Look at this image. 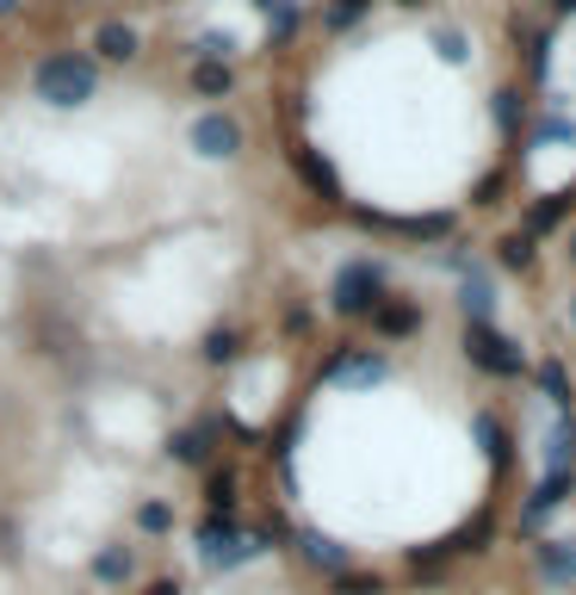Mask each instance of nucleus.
Masks as SVG:
<instances>
[{"label":"nucleus","mask_w":576,"mask_h":595,"mask_svg":"<svg viewBox=\"0 0 576 595\" xmlns=\"http://www.w3.org/2000/svg\"><path fill=\"white\" fill-rule=\"evenodd\" d=\"M32 94L57 112H81L87 99L99 94V62L87 50H50V57L32 69Z\"/></svg>","instance_id":"obj_1"},{"label":"nucleus","mask_w":576,"mask_h":595,"mask_svg":"<svg viewBox=\"0 0 576 595\" xmlns=\"http://www.w3.org/2000/svg\"><path fill=\"white\" fill-rule=\"evenodd\" d=\"M192 552L205 558V564H217V571H236V564L267 552V534L261 527H242L236 515H205L192 527Z\"/></svg>","instance_id":"obj_2"},{"label":"nucleus","mask_w":576,"mask_h":595,"mask_svg":"<svg viewBox=\"0 0 576 595\" xmlns=\"http://www.w3.org/2000/svg\"><path fill=\"white\" fill-rule=\"evenodd\" d=\"M384 291H391L384 261L353 254V261H341V267H335V279H328V310H335V317H347V323H360V317H372V310H379Z\"/></svg>","instance_id":"obj_3"},{"label":"nucleus","mask_w":576,"mask_h":595,"mask_svg":"<svg viewBox=\"0 0 576 595\" xmlns=\"http://www.w3.org/2000/svg\"><path fill=\"white\" fill-rule=\"evenodd\" d=\"M465 360L490 372V379H520L527 372V347L502 323H465Z\"/></svg>","instance_id":"obj_4"},{"label":"nucleus","mask_w":576,"mask_h":595,"mask_svg":"<svg viewBox=\"0 0 576 595\" xmlns=\"http://www.w3.org/2000/svg\"><path fill=\"white\" fill-rule=\"evenodd\" d=\"M571 490H576V465H552V472H539V484H533V497H527V509H520V539H539L545 534V521L571 502Z\"/></svg>","instance_id":"obj_5"},{"label":"nucleus","mask_w":576,"mask_h":595,"mask_svg":"<svg viewBox=\"0 0 576 595\" xmlns=\"http://www.w3.org/2000/svg\"><path fill=\"white\" fill-rule=\"evenodd\" d=\"M187 143L199 162H236L242 155V124H236L230 112H199L187 124Z\"/></svg>","instance_id":"obj_6"},{"label":"nucleus","mask_w":576,"mask_h":595,"mask_svg":"<svg viewBox=\"0 0 576 595\" xmlns=\"http://www.w3.org/2000/svg\"><path fill=\"white\" fill-rule=\"evenodd\" d=\"M328 384H347V391H372V384L391 379V360H384L379 347H341L335 360L323 366Z\"/></svg>","instance_id":"obj_7"},{"label":"nucleus","mask_w":576,"mask_h":595,"mask_svg":"<svg viewBox=\"0 0 576 595\" xmlns=\"http://www.w3.org/2000/svg\"><path fill=\"white\" fill-rule=\"evenodd\" d=\"M291 552L304 558L310 571H323V576H335V571L353 564V552H347L341 539H328L323 527H298V534H291Z\"/></svg>","instance_id":"obj_8"},{"label":"nucleus","mask_w":576,"mask_h":595,"mask_svg":"<svg viewBox=\"0 0 576 595\" xmlns=\"http://www.w3.org/2000/svg\"><path fill=\"white\" fill-rule=\"evenodd\" d=\"M533 571L545 590H571L576 583V539H533Z\"/></svg>","instance_id":"obj_9"},{"label":"nucleus","mask_w":576,"mask_h":595,"mask_svg":"<svg viewBox=\"0 0 576 595\" xmlns=\"http://www.w3.org/2000/svg\"><path fill=\"white\" fill-rule=\"evenodd\" d=\"M465 279H459V310L471 323H496V279L478 267V261H465Z\"/></svg>","instance_id":"obj_10"},{"label":"nucleus","mask_w":576,"mask_h":595,"mask_svg":"<svg viewBox=\"0 0 576 595\" xmlns=\"http://www.w3.org/2000/svg\"><path fill=\"white\" fill-rule=\"evenodd\" d=\"M365 323L379 329V335H391V342H409V335L422 329V305H416V298H391V291H384L379 310H372Z\"/></svg>","instance_id":"obj_11"},{"label":"nucleus","mask_w":576,"mask_h":595,"mask_svg":"<svg viewBox=\"0 0 576 595\" xmlns=\"http://www.w3.org/2000/svg\"><path fill=\"white\" fill-rule=\"evenodd\" d=\"M94 50H99V62H136L143 38H136V25H124V20H99L94 25Z\"/></svg>","instance_id":"obj_12"},{"label":"nucleus","mask_w":576,"mask_h":595,"mask_svg":"<svg viewBox=\"0 0 576 595\" xmlns=\"http://www.w3.org/2000/svg\"><path fill=\"white\" fill-rule=\"evenodd\" d=\"M131 571H136V552L131 546H124V539H106V546H99L94 558H87V576H94V583H131Z\"/></svg>","instance_id":"obj_13"},{"label":"nucleus","mask_w":576,"mask_h":595,"mask_svg":"<svg viewBox=\"0 0 576 595\" xmlns=\"http://www.w3.org/2000/svg\"><path fill=\"white\" fill-rule=\"evenodd\" d=\"M168 453L180 465H199V472H205V465H212V453H217V435L205 423H192V428H173L168 435Z\"/></svg>","instance_id":"obj_14"},{"label":"nucleus","mask_w":576,"mask_h":595,"mask_svg":"<svg viewBox=\"0 0 576 595\" xmlns=\"http://www.w3.org/2000/svg\"><path fill=\"white\" fill-rule=\"evenodd\" d=\"M291 174H298V180H304V187L316 192V199H328V205L341 199V180H335V168H328V162H323L316 150H291Z\"/></svg>","instance_id":"obj_15"},{"label":"nucleus","mask_w":576,"mask_h":595,"mask_svg":"<svg viewBox=\"0 0 576 595\" xmlns=\"http://www.w3.org/2000/svg\"><path fill=\"white\" fill-rule=\"evenodd\" d=\"M533 379H539V397L552 409H576V384H571V372H564V360H539Z\"/></svg>","instance_id":"obj_16"},{"label":"nucleus","mask_w":576,"mask_h":595,"mask_svg":"<svg viewBox=\"0 0 576 595\" xmlns=\"http://www.w3.org/2000/svg\"><path fill=\"white\" fill-rule=\"evenodd\" d=\"M552 416L557 423H552V435H545V447H539V453H545V472L576 460V409H552Z\"/></svg>","instance_id":"obj_17"},{"label":"nucleus","mask_w":576,"mask_h":595,"mask_svg":"<svg viewBox=\"0 0 576 595\" xmlns=\"http://www.w3.org/2000/svg\"><path fill=\"white\" fill-rule=\"evenodd\" d=\"M571 212H576V192H545L533 212H527V236H552Z\"/></svg>","instance_id":"obj_18"},{"label":"nucleus","mask_w":576,"mask_h":595,"mask_svg":"<svg viewBox=\"0 0 576 595\" xmlns=\"http://www.w3.org/2000/svg\"><path fill=\"white\" fill-rule=\"evenodd\" d=\"M533 261H539V236L515 230V236H502V242H496V267H508V273H533Z\"/></svg>","instance_id":"obj_19"},{"label":"nucleus","mask_w":576,"mask_h":595,"mask_svg":"<svg viewBox=\"0 0 576 595\" xmlns=\"http://www.w3.org/2000/svg\"><path fill=\"white\" fill-rule=\"evenodd\" d=\"M230 62H212V57H192V94H205V99H224L230 94Z\"/></svg>","instance_id":"obj_20"},{"label":"nucleus","mask_w":576,"mask_h":595,"mask_svg":"<svg viewBox=\"0 0 576 595\" xmlns=\"http://www.w3.org/2000/svg\"><path fill=\"white\" fill-rule=\"evenodd\" d=\"M391 583H384L379 571H360V564H347V571L328 576V595H384Z\"/></svg>","instance_id":"obj_21"},{"label":"nucleus","mask_w":576,"mask_h":595,"mask_svg":"<svg viewBox=\"0 0 576 595\" xmlns=\"http://www.w3.org/2000/svg\"><path fill=\"white\" fill-rule=\"evenodd\" d=\"M199 354H205V366H236V360H242V329H230V323L212 329Z\"/></svg>","instance_id":"obj_22"},{"label":"nucleus","mask_w":576,"mask_h":595,"mask_svg":"<svg viewBox=\"0 0 576 595\" xmlns=\"http://www.w3.org/2000/svg\"><path fill=\"white\" fill-rule=\"evenodd\" d=\"M478 447H483V460L496 465V472L508 465V428H502L496 416H478Z\"/></svg>","instance_id":"obj_23"},{"label":"nucleus","mask_w":576,"mask_h":595,"mask_svg":"<svg viewBox=\"0 0 576 595\" xmlns=\"http://www.w3.org/2000/svg\"><path fill=\"white\" fill-rule=\"evenodd\" d=\"M205 515H236V472H212V484H205Z\"/></svg>","instance_id":"obj_24"},{"label":"nucleus","mask_w":576,"mask_h":595,"mask_svg":"<svg viewBox=\"0 0 576 595\" xmlns=\"http://www.w3.org/2000/svg\"><path fill=\"white\" fill-rule=\"evenodd\" d=\"M136 527H143V534H149V539H161V534H168V527H173V509H168V502H161V497L136 502Z\"/></svg>","instance_id":"obj_25"},{"label":"nucleus","mask_w":576,"mask_h":595,"mask_svg":"<svg viewBox=\"0 0 576 595\" xmlns=\"http://www.w3.org/2000/svg\"><path fill=\"white\" fill-rule=\"evenodd\" d=\"M192 57L230 62V57H236V38H230V32H199V38H192Z\"/></svg>","instance_id":"obj_26"},{"label":"nucleus","mask_w":576,"mask_h":595,"mask_svg":"<svg viewBox=\"0 0 576 595\" xmlns=\"http://www.w3.org/2000/svg\"><path fill=\"white\" fill-rule=\"evenodd\" d=\"M365 7H372V0H335V7L323 13V25H328V32H347V25L365 20Z\"/></svg>","instance_id":"obj_27"},{"label":"nucleus","mask_w":576,"mask_h":595,"mask_svg":"<svg viewBox=\"0 0 576 595\" xmlns=\"http://www.w3.org/2000/svg\"><path fill=\"white\" fill-rule=\"evenodd\" d=\"M434 50H441L446 62H465L471 57V38H465L459 25H441V32H434Z\"/></svg>","instance_id":"obj_28"},{"label":"nucleus","mask_w":576,"mask_h":595,"mask_svg":"<svg viewBox=\"0 0 576 595\" xmlns=\"http://www.w3.org/2000/svg\"><path fill=\"white\" fill-rule=\"evenodd\" d=\"M496 124L508 136H520V94H515V87H502V94H496Z\"/></svg>","instance_id":"obj_29"},{"label":"nucleus","mask_w":576,"mask_h":595,"mask_svg":"<svg viewBox=\"0 0 576 595\" xmlns=\"http://www.w3.org/2000/svg\"><path fill=\"white\" fill-rule=\"evenodd\" d=\"M273 7V38H291V32H298V20H304V13H298V7H291V0H267Z\"/></svg>","instance_id":"obj_30"},{"label":"nucleus","mask_w":576,"mask_h":595,"mask_svg":"<svg viewBox=\"0 0 576 595\" xmlns=\"http://www.w3.org/2000/svg\"><path fill=\"white\" fill-rule=\"evenodd\" d=\"M279 329H286V335H310V305H286Z\"/></svg>","instance_id":"obj_31"},{"label":"nucleus","mask_w":576,"mask_h":595,"mask_svg":"<svg viewBox=\"0 0 576 595\" xmlns=\"http://www.w3.org/2000/svg\"><path fill=\"white\" fill-rule=\"evenodd\" d=\"M539 136H545V143H576V124H571V118H545Z\"/></svg>","instance_id":"obj_32"},{"label":"nucleus","mask_w":576,"mask_h":595,"mask_svg":"<svg viewBox=\"0 0 576 595\" xmlns=\"http://www.w3.org/2000/svg\"><path fill=\"white\" fill-rule=\"evenodd\" d=\"M527 62H533V81H545V69H552V38H533Z\"/></svg>","instance_id":"obj_33"},{"label":"nucleus","mask_w":576,"mask_h":595,"mask_svg":"<svg viewBox=\"0 0 576 595\" xmlns=\"http://www.w3.org/2000/svg\"><path fill=\"white\" fill-rule=\"evenodd\" d=\"M496 192H502V174H490V180H478V205H496Z\"/></svg>","instance_id":"obj_34"},{"label":"nucleus","mask_w":576,"mask_h":595,"mask_svg":"<svg viewBox=\"0 0 576 595\" xmlns=\"http://www.w3.org/2000/svg\"><path fill=\"white\" fill-rule=\"evenodd\" d=\"M143 595H180V583H173V576H155V583H149Z\"/></svg>","instance_id":"obj_35"},{"label":"nucleus","mask_w":576,"mask_h":595,"mask_svg":"<svg viewBox=\"0 0 576 595\" xmlns=\"http://www.w3.org/2000/svg\"><path fill=\"white\" fill-rule=\"evenodd\" d=\"M552 7H557V13H576V0H552Z\"/></svg>","instance_id":"obj_36"},{"label":"nucleus","mask_w":576,"mask_h":595,"mask_svg":"<svg viewBox=\"0 0 576 595\" xmlns=\"http://www.w3.org/2000/svg\"><path fill=\"white\" fill-rule=\"evenodd\" d=\"M0 13H20V0H0Z\"/></svg>","instance_id":"obj_37"},{"label":"nucleus","mask_w":576,"mask_h":595,"mask_svg":"<svg viewBox=\"0 0 576 595\" xmlns=\"http://www.w3.org/2000/svg\"><path fill=\"white\" fill-rule=\"evenodd\" d=\"M571 329H576V291H571Z\"/></svg>","instance_id":"obj_38"},{"label":"nucleus","mask_w":576,"mask_h":595,"mask_svg":"<svg viewBox=\"0 0 576 595\" xmlns=\"http://www.w3.org/2000/svg\"><path fill=\"white\" fill-rule=\"evenodd\" d=\"M571 261H576V230H571Z\"/></svg>","instance_id":"obj_39"},{"label":"nucleus","mask_w":576,"mask_h":595,"mask_svg":"<svg viewBox=\"0 0 576 595\" xmlns=\"http://www.w3.org/2000/svg\"><path fill=\"white\" fill-rule=\"evenodd\" d=\"M404 7H422V0H404Z\"/></svg>","instance_id":"obj_40"},{"label":"nucleus","mask_w":576,"mask_h":595,"mask_svg":"<svg viewBox=\"0 0 576 595\" xmlns=\"http://www.w3.org/2000/svg\"><path fill=\"white\" fill-rule=\"evenodd\" d=\"M261 7H267V0H261Z\"/></svg>","instance_id":"obj_41"}]
</instances>
